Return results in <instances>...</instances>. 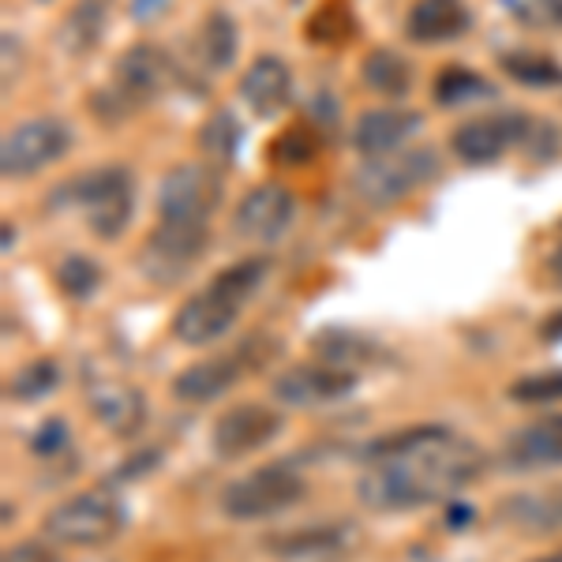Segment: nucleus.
I'll use <instances>...</instances> for the list:
<instances>
[{
    "instance_id": "obj_30",
    "label": "nucleus",
    "mask_w": 562,
    "mask_h": 562,
    "mask_svg": "<svg viewBox=\"0 0 562 562\" xmlns=\"http://www.w3.org/2000/svg\"><path fill=\"white\" fill-rule=\"evenodd\" d=\"M503 68L510 71V79L529 87H559L562 83V65H555L551 57L540 53H506Z\"/></svg>"
},
{
    "instance_id": "obj_15",
    "label": "nucleus",
    "mask_w": 562,
    "mask_h": 562,
    "mask_svg": "<svg viewBox=\"0 0 562 562\" xmlns=\"http://www.w3.org/2000/svg\"><path fill=\"white\" fill-rule=\"evenodd\" d=\"M532 121L521 113H492V116H476V121H465L454 132L450 147L461 161L469 166H492V161L503 158L510 147L529 139Z\"/></svg>"
},
{
    "instance_id": "obj_39",
    "label": "nucleus",
    "mask_w": 562,
    "mask_h": 562,
    "mask_svg": "<svg viewBox=\"0 0 562 562\" xmlns=\"http://www.w3.org/2000/svg\"><path fill=\"white\" fill-rule=\"evenodd\" d=\"M532 562H562V551H551V555H540V559H532Z\"/></svg>"
},
{
    "instance_id": "obj_7",
    "label": "nucleus",
    "mask_w": 562,
    "mask_h": 562,
    "mask_svg": "<svg viewBox=\"0 0 562 562\" xmlns=\"http://www.w3.org/2000/svg\"><path fill=\"white\" fill-rule=\"evenodd\" d=\"M211 244V225L206 222H180V217H161L147 233L139 248V270L154 285H177L199 267Z\"/></svg>"
},
{
    "instance_id": "obj_8",
    "label": "nucleus",
    "mask_w": 562,
    "mask_h": 562,
    "mask_svg": "<svg viewBox=\"0 0 562 562\" xmlns=\"http://www.w3.org/2000/svg\"><path fill=\"white\" fill-rule=\"evenodd\" d=\"M71 203H79L98 240H121L132 225L135 180L124 166H102L71 180Z\"/></svg>"
},
{
    "instance_id": "obj_11",
    "label": "nucleus",
    "mask_w": 562,
    "mask_h": 562,
    "mask_svg": "<svg viewBox=\"0 0 562 562\" xmlns=\"http://www.w3.org/2000/svg\"><path fill=\"white\" fill-rule=\"evenodd\" d=\"M360 383V371L338 368V364H293L285 371H278L270 394L281 409H326V405H338L352 397V390Z\"/></svg>"
},
{
    "instance_id": "obj_38",
    "label": "nucleus",
    "mask_w": 562,
    "mask_h": 562,
    "mask_svg": "<svg viewBox=\"0 0 562 562\" xmlns=\"http://www.w3.org/2000/svg\"><path fill=\"white\" fill-rule=\"evenodd\" d=\"M548 270H551V285H559V289H562V248L548 259Z\"/></svg>"
},
{
    "instance_id": "obj_32",
    "label": "nucleus",
    "mask_w": 562,
    "mask_h": 562,
    "mask_svg": "<svg viewBox=\"0 0 562 562\" xmlns=\"http://www.w3.org/2000/svg\"><path fill=\"white\" fill-rule=\"evenodd\" d=\"M71 442V435H68V424L60 420V416H53V420H45L38 431H34V439H31V450L38 458H53L57 450H65Z\"/></svg>"
},
{
    "instance_id": "obj_25",
    "label": "nucleus",
    "mask_w": 562,
    "mask_h": 562,
    "mask_svg": "<svg viewBox=\"0 0 562 562\" xmlns=\"http://www.w3.org/2000/svg\"><path fill=\"white\" fill-rule=\"evenodd\" d=\"M360 79L383 98H405L413 90V65L394 49H371L360 60Z\"/></svg>"
},
{
    "instance_id": "obj_3",
    "label": "nucleus",
    "mask_w": 562,
    "mask_h": 562,
    "mask_svg": "<svg viewBox=\"0 0 562 562\" xmlns=\"http://www.w3.org/2000/svg\"><path fill=\"white\" fill-rule=\"evenodd\" d=\"M128 525V506L113 487H90L68 495L42 518V537L57 548H102Z\"/></svg>"
},
{
    "instance_id": "obj_12",
    "label": "nucleus",
    "mask_w": 562,
    "mask_h": 562,
    "mask_svg": "<svg viewBox=\"0 0 562 562\" xmlns=\"http://www.w3.org/2000/svg\"><path fill=\"white\" fill-rule=\"evenodd\" d=\"M222 203V173L211 161H184L158 184V217L206 222Z\"/></svg>"
},
{
    "instance_id": "obj_36",
    "label": "nucleus",
    "mask_w": 562,
    "mask_h": 562,
    "mask_svg": "<svg viewBox=\"0 0 562 562\" xmlns=\"http://www.w3.org/2000/svg\"><path fill=\"white\" fill-rule=\"evenodd\" d=\"M169 4H173V0H132V4H128V15H132L135 23H150L154 15H161Z\"/></svg>"
},
{
    "instance_id": "obj_33",
    "label": "nucleus",
    "mask_w": 562,
    "mask_h": 562,
    "mask_svg": "<svg viewBox=\"0 0 562 562\" xmlns=\"http://www.w3.org/2000/svg\"><path fill=\"white\" fill-rule=\"evenodd\" d=\"M57 543H49V540H20V543H8L4 548V559L0 562H60L57 551Z\"/></svg>"
},
{
    "instance_id": "obj_20",
    "label": "nucleus",
    "mask_w": 562,
    "mask_h": 562,
    "mask_svg": "<svg viewBox=\"0 0 562 562\" xmlns=\"http://www.w3.org/2000/svg\"><path fill=\"white\" fill-rule=\"evenodd\" d=\"M240 98L244 105L256 116H278L281 109L293 102V71L281 57L267 53V57H256L248 65V71L240 76Z\"/></svg>"
},
{
    "instance_id": "obj_19",
    "label": "nucleus",
    "mask_w": 562,
    "mask_h": 562,
    "mask_svg": "<svg viewBox=\"0 0 562 562\" xmlns=\"http://www.w3.org/2000/svg\"><path fill=\"white\" fill-rule=\"evenodd\" d=\"M352 540H357V529L349 521H319V525H304V529L267 537L262 548L274 559H334L341 551H349Z\"/></svg>"
},
{
    "instance_id": "obj_9",
    "label": "nucleus",
    "mask_w": 562,
    "mask_h": 562,
    "mask_svg": "<svg viewBox=\"0 0 562 562\" xmlns=\"http://www.w3.org/2000/svg\"><path fill=\"white\" fill-rule=\"evenodd\" d=\"M71 147V128L60 116H31V121L8 128L0 143V173L8 180H23L42 173L45 166L60 161Z\"/></svg>"
},
{
    "instance_id": "obj_28",
    "label": "nucleus",
    "mask_w": 562,
    "mask_h": 562,
    "mask_svg": "<svg viewBox=\"0 0 562 562\" xmlns=\"http://www.w3.org/2000/svg\"><path fill=\"white\" fill-rule=\"evenodd\" d=\"M53 278H57L60 293L71 296V301H90V296L102 289V267L90 256H79V251H68V256L57 262Z\"/></svg>"
},
{
    "instance_id": "obj_1",
    "label": "nucleus",
    "mask_w": 562,
    "mask_h": 562,
    "mask_svg": "<svg viewBox=\"0 0 562 562\" xmlns=\"http://www.w3.org/2000/svg\"><path fill=\"white\" fill-rule=\"evenodd\" d=\"M357 498L371 514H405L447 503L487 469V454L447 424L390 431L364 450Z\"/></svg>"
},
{
    "instance_id": "obj_2",
    "label": "nucleus",
    "mask_w": 562,
    "mask_h": 562,
    "mask_svg": "<svg viewBox=\"0 0 562 562\" xmlns=\"http://www.w3.org/2000/svg\"><path fill=\"white\" fill-rule=\"evenodd\" d=\"M270 262L262 256H248L233 267L217 270L199 293L188 296L173 315V338L188 349H206L222 341L237 326L244 304L262 289Z\"/></svg>"
},
{
    "instance_id": "obj_37",
    "label": "nucleus",
    "mask_w": 562,
    "mask_h": 562,
    "mask_svg": "<svg viewBox=\"0 0 562 562\" xmlns=\"http://www.w3.org/2000/svg\"><path fill=\"white\" fill-rule=\"evenodd\" d=\"M543 341H562V315L543 323Z\"/></svg>"
},
{
    "instance_id": "obj_10",
    "label": "nucleus",
    "mask_w": 562,
    "mask_h": 562,
    "mask_svg": "<svg viewBox=\"0 0 562 562\" xmlns=\"http://www.w3.org/2000/svg\"><path fill=\"white\" fill-rule=\"evenodd\" d=\"M285 431V413L281 405L267 402H240L229 405L211 428V450L222 461H240L248 454H259L262 447Z\"/></svg>"
},
{
    "instance_id": "obj_40",
    "label": "nucleus",
    "mask_w": 562,
    "mask_h": 562,
    "mask_svg": "<svg viewBox=\"0 0 562 562\" xmlns=\"http://www.w3.org/2000/svg\"><path fill=\"white\" fill-rule=\"evenodd\" d=\"M38 4H53V0H38Z\"/></svg>"
},
{
    "instance_id": "obj_34",
    "label": "nucleus",
    "mask_w": 562,
    "mask_h": 562,
    "mask_svg": "<svg viewBox=\"0 0 562 562\" xmlns=\"http://www.w3.org/2000/svg\"><path fill=\"white\" fill-rule=\"evenodd\" d=\"M312 150H315V147H312V139L304 135V128L285 132V135H281V139L274 143V154L281 158V166H285V161H289V166H304V161L312 158Z\"/></svg>"
},
{
    "instance_id": "obj_29",
    "label": "nucleus",
    "mask_w": 562,
    "mask_h": 562,
    "mask_svg": "<svg viewBox=\"0 0 562 562\" xmlns=\"http://www.w3.org/2000/svg\"><path fill=\"white\" fill-rule=\"evenodd\" d=\"M57 386H60V368L53 364V360H31V364L15 371V379L8 383V397L23 405H34V402H42L45 394H53Z\"/></svg>"
},
{
    "instance_id": "obj_22",
    "label": "nucleus",
    "mask_w": 562,
    "mask_h": 562,
    "mask_svg": "<svg viewBox=\"0 0 562 562\" xmlns=\"http://www.w3.org/2000/svg\"><path fill=\"white\" fill-rule=\"evenodd\" d=\"M90 409H94V416L109 431L128 439V435L139 431L143 420H147V397H143V390H135L128 383L98 379V383L90 386Z\"/></svg>"
},
{
    "instance_id": "obj_13",
    "label": "nucleus",
    "mask_w": 562,
    "mask_h": 562,
    "mask_svg": "<svg viewBox=\"0 0 562 562\" xmlns=\"http://www.w3.org/2000/svg\"><path fill=\"white\" fill-rule=\"evenodd\" d=\"M259 341L262 338H244L240 349L225 352V357H206V360L188 364L173 379V397L184 405H211L217 397H225L244 375H248L251 364H262V357L256 352Z\"/></svg>"
},
{
    "instance_id": "obj_17",
    "label": "nucleus",
    "mask_w": 562,
    "mask_h": 562,
    "mask_svg": "<svg viewBox=\"0 0 562 562\" xmlns=\"http://www.w3.org/2000/svg\"><path fill=\"white\" fill-rule=\"evenodd\" d=\"M424 116L416 109L405 105H379V109H364L352 124V147H357L364 158H383V154L402 150L405 143L420 132Z\"/></svg>"
},
{
    "instance_id": "obj_24",
    "label": "nucleus",
    "mask_w": 562,
    "mask_h": 562,
    "mask_svg": "<svg viewBox=\"0 0 562 562\" xmlns=\"http://www.w3.org/2000/svg\"><path fill=\"white\" fill-rule=\"evenodd\" d=\"M237 49H240L237 23H233V15L225 12V8H214L195 34V53H199V60H203V71L206 76H217V71L233 68Z\"/></svg>"
},
{
    "instance_id": "obj_31",
    "label": "nucleus",
    "mask_w": 562,
    "mask_h": 562,
    "mask_svg": "<svg viewBox=\"0 0 562 562\" xmlns=\"http://www.w3.org/2000/svg\"><path fill=\"white\" fill-rule=\"evenodd\" d=\"M510 402L518 405H551L562 402V368L537 371V375H525L510 386Z\"/></svg>"
},
{
    "instance_id": "obj_26",
    "label": "nucleus",
    "mask_w": 562,
    "mask_h": 562,
    "mask_svg": "<svg viewBox=\"0 0 562 562\" xmlns=\"http://www.w3.org/2000/svg\"><path fill=\"white\" fill-rule=\"evenodd\" d=\"M431 94L442 109H458V105H473V102H484V98H495V87L473 68L450 65L435 76Z\"/></svg>"
},
{
    "instance_id": "obj_5",
    "label": "nucleus",
    "mask_w": 562,
    "mask_h": 562,
    "mask_svg": "<svg viewBox=\"0 0 562 562\" xmlns=\"http://www.w3.org/2000/svg\"><path fill=\"white\" fill-rule=\"evenodd\" d=\"M307 495V480L293 461H270L222 487V514L229 521H267L293 510Z\"/></svg>"
},
{
    "instance_id": "obj_23",
    "label": "nucleus",
    "mask_w": 562,
    "mask_h": 562,
    "mask_svg": "<svg viewBox=\"0 0 562 562\" xmlns=\"http://www.w3.org/2000/svg\"><path fill=\"white\" fill-rule=\"evenodd\" d=\"M109 8L113 0H76V8L57 26V45L68 57H87L98 49L109 26Z\"/></svg>"
},
{
    "instance_id": "obj_4",
    "label": "nucleus",
    "mask_w": 562,
    "mask_h": 562,
    "mask_svg": "<svg viewBox=\"0 0 562 562\" xmlns=\"http://www.w3.org/2000/svg\"><path fill=\"white\" fill-rule=\"evenodd\" d=\"M177 79V68L158 45H132L116 57L113 68V87L94 94V113L102 121H124L135 109L158 102Z\"/></svg>"
},
{
    "instance_id": "obj_16",
    "label": "nucleus",
    "mask_w": 562,
    "mask_h": 562,
    "mask_svg": "<svg viewBox=\"0 0 562 562\" xmlns=\"http://www.w3.org/2000/svg\"><path fill=\"white\" fill-rule=\"evenodd\" d=\"M498 521L506 529L521 532L532 540H551L562 537V484L551 487H525V492L506 495L495 506Z\"/></svg>"
},
{
    "instance_id": "obj_27",
    "label": "nucleus",
    "mask_w": 562,
    "mask_h": 562,
    "mask_svg": "<svg viewBox=\"0 0 562 562\" xmlns=\"http://www.w3.org/2000/svg\"><path fill=\"white\" fill-rule=\"evenodd\" d=\"M240 139H244V128L229 109H217V113L206 116L203 128H199V147H203L206 161H211L214 169H225L237 161Z\"/></svg>"
},
{
    "instance_id": "obj_6",
    "label": "nucleus",
    "mask_w": 562,
    "mask_h": 562,
    "mask_svg": "<svg viewBox=\"0 0 562 562\" xmlns=\"http://www.w3.org/2000/svg\"><path fill=\"white\" fill-rule=\"evenodd\" d=\"M431 177H439V154L431 147H409L383 154V158H368L352 177V192H357L360 203L383 211V206L409 199Z\"/></svg>"
},
{
    "instance_id": "obj_21",
    "label": "nucleus",
    "mask_w": 562,
    "mask_h": 562,
    "mask_svg": "<svg viewBox=\"0 0 562 562\" xmlns=\"http://www.w3.org/2000/svg\"><path fill=\"white\" fill-rule=\"evenodd\" d=\"M473 26V12L465 0H416L405 20V34L416 45H442L454 42Z\"/></svg>"
},
{
    "instance_id": "obj_14",
    "label": "nucleus",
    "mask_w": 562,
    "mask_h": 562,
    "mask_svg": "<svg viewBox=\"0 0 562 562\" xmlns=\"http://www.w3.org/2000/svg\"><path fill=\"white\" fill-rule=\"evenodd\" d=\"M296 214V199L285 184H256L240 195L237 211H233V229L237 237H244L248 244H270L278 237H285L289 225H293Z\"/></svg>"
},
{
    "instance_id": "obj_18",
    "label": "nucleus",
    "mask_w": 562,
    "mask_h": 562,
    "mask_svg": "<svg viewBox=\"0 0 562 562\" xmlns=\"http://www.w3.org/2000/svg\"><path fill=\"white\" fill-rule=\"evenodd\" d=\"M498 461H503V469H510V473L559 469L562 465V413L543 416L537 424H525V428L510 431Z\"/></svg>"
},
{
    "instance_id": "obj_35",
    "label": "nucleus",
    "mask_w": 562,
    "mask_h": 562,
    "mask_svg": "<svg viewBox=\"0 0 562 562\" xmlns=\"http://www.w3.org/2000/svg\"><path fill=\"white\" fill-rule=\"evenodd\" d=\"M521 20L540 26H562V0H525Z\"/></svg>"
}]
</instances>
